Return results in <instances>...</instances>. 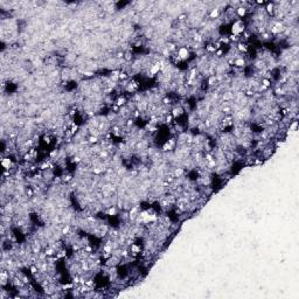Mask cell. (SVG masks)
Wrapping results in <instances>:
<instances>
[{
	"instance_id": "6da1fadb",
	"label": "cell",
	"mask_w": 299,
	"mask_h": 299,
	"mask_svg": "<svg viewBox=\"0 0 299 299\" xmlns=\"http://www.w3.org/2000/svg\"><path fill=\"white\" fill-rule=\"evenodd\" d=\"M231 33L234 35H240L244 33V23L242 20H235L231 25Z\"/></svg>"
},
{
	"instance_id": "7a4b0ae2",
	"label": "cell",
	"mask_w": 299,
	"mask_h": 299,
	"mask_svg": "<svg viewBox=\"0 0 299 299\" xmlns=\"http://www.w3.org/2000/svg\"><path fill=\"white\" fill-rule=\"evenodd\" d=\"M177 56L180 58V60H187L189 57V50H188V48L187 47H180L177 49V52H175Z\"/></svg>"
},
{
	"instance_id": "3957f363",
	"label": "cell",
	"mask_w": 299,
	"mask_h": 299,
	"mask_svg": "<svg viewBox=\"0 0 299 299\" xmlns=\"http://www.w3.org/2000/svg\"><path fill=\"white\" fill-rule=\"evenodd\" d=\"M235 12H236V15H237L239 18H243V17H245V14H247L248 8L244 7V6H239L237 8H235Z\"/></svg>"
},
{
	"instance_id": "277c9868",
	"label": "cell",
	"mask_w": 299,
	"mask_h": 299,
	"mask_svg": "<svg viewBox=\"0 0 299 299\" xmlns=\"http://www.w3.org/2000/svg\"><path fill=\"white\" fill-rule=\"evenodd\" d=\"M1 166L4 167V169H8L12 167V159L8 157V158H3L1 159Z\"/></svg>"
},
{
	"instance_id": "5b68a950",
	"label": "cell",
	"mask_w": 299,
	"mask_h": 299,
	"mask_svg": "<svg viewBox=\"0 0 299 299\" xmlns=\"http://www.w3.org/2000/svg\"><path fill=\"white\" fill-rule=\"evenodd\" d=\"M234 66L237 67V68H242L245 66V60L243 57H237L234 60Z\"/></svg>"
},
{
	"instance_id": "8992f818",
	"label": "cell",
	"mask_w": 299,
	"mask_h": 299,
	"mask_svg": "<svg viewBox=\"0 0 299 299\" xmlns=\"http://www.w3.org/2000/svg\"><path fill=\"white\" fill-rule=\"evenodd\" d=\"M236 49H237V52L239 53H247V50H248V46L244 43V42H239V45H237V47H236Z\"/></svg>"
},
{
	"instance_id": "52a82bcc",
	"label": "cell",
	"mask_w": 299,
	"mask_h": 299,
	"mask_svg": "<svg viewBox=\"0 0 299 299\" xmlns=\"http://www.w3.org/2000/svg\"><path fill=\"white\" fill-rule=\"evenodd\" d=\"M219 17H220V8L215 7V8L211 9V12L209 13V18L210 19H217Z\"/></svg>"
},
{
	"instance_id": "ba28073f",
	"label": "cell",
	"mask_w": 299,
	"mask_h": 299,
	"mask_svg": "<svg viewBox=\"0 0 299 299\" xmlns=\"http://www.w3.org/2000/svg\"><path fill=\"white\" fill-rule=\"evenodd\" d=\"M275 9H276L275 4H271V3L266 4V8H265V11H266V13H268V14H273V13H275Z\"/></svg>"
},
{
	"instance_id": "9c48e42d",
	"label": "cell",
	"mask_w": 299,
	"mask_h": 299,
	"mask_svg": "<svg viewBox=\"0 0 299 299\" xmlns=\"http://www.w3.org/2000/svg\"><path fill=\"white\" fill-rule=\"evenodd\" d=\"M216 49H217L216 47H214L213 45H210V43L206 46V50H207L208 53H214V54H215V52H216Z\"/></svg>"
}]
</instances>
